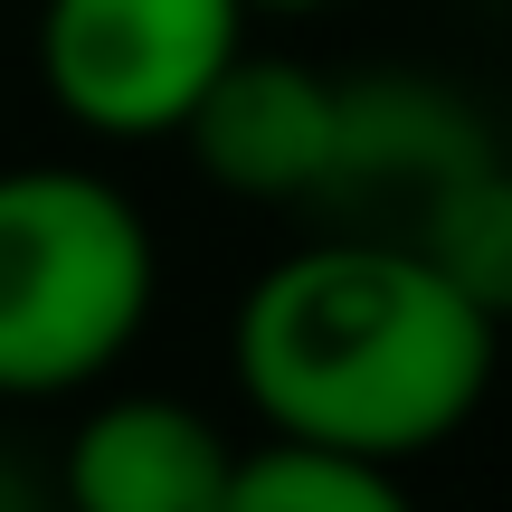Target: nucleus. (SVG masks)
Here are the masks:
<instances>
[{
  "label": "nucleus",
  "mask_w": 512,
  "mask_h": 512,
  "mask_svg": "<svg viewBox=\"0 0 512 512\" xmlns=\"http://www.w3.org/2000/svg\"><path fill=\"white\" fill-rule=\"evenodd\" d=\"M494 313L418 247L332 238L266 266L238 304V389L275 437L399 465L446 446L494 389Z\"/></svg>",
  "instance_id": "obj_1"
},
{
  "label": "nucleus",
  "mask_w": 512,
  "mask_h": 512,
  "mask_svg": "<svg viewBox=\"0 0 512 512\" xmlns=\"http://www.w3.org/2000/svg\"><path fill=\"white\" fill-rule=\"evenodd\" d=\"M152 313V228L95 171H0V389L57 399Z\"/></svg>",
  "instance_id": "obj_2"
},
{
  "label": "nucleus",
  "mask_w": 512,
  "mask_h": 512,
  "mask_svg": "<svg viewBox=\"0 0 512 512\" xmlns=\"http://www.w3.org/2000/svg\"><path fill=\"white\" fill-rule=\"evenodd\" d=\"M247 48V0H48L38 76L57 114L114 143L181 133L209 76Z\"/></svg>",
  "instance_id": "obj_3"
},
{
  "label": "nucleus",
  "mask_w": 512,
  "mask_h": 512,
  "mask_svg": "<svg viewBox=\"0 0 512 512\" xmlns=\"http://www.w3.org/2000/svg\"><path fill=\"white\" fill-rule=\"evenodd\" d=\"M484 152H494V133L446 86H427V76H351L342 124H332V171H323L313 209L351 219V238H408V219L456 171H475Z\"/></svg>",
  "instance_id": "obj_4"
},
{
  "label": "nucleus",
  "mask_w": 512,
  "mask_h": 512,
  "mask_svg": "<svg viewBox=\"0 0 512 512\" xmlns=\"http://www.w3.org/2000/svg\"><path fill=\"white\" fill-rule=\"evenodd\" d=\"M332 124H342V76L275 48H238L209 76V95L181 114V143L228 200L313 209L332 171Z\"/></svg>",
  "instance_id": "obj_5"
},
{
  "label": "nucleus",
  "mask_w": 512,
  "mask_h": 512,
  "mask_svg": "<svg viewBox=\"0 0 512 512\" xmlns=\"http://www.w3.org/2000/svg\"><path fill=\"white\" fill-rule=\"evenodd\" d=\"M238 446L181 399H105L67 437L57 503L67 512H219Z\"/></svg>",
  "instance_id": "obj_6"
},
{
  "label": "nucleus",
  "mask_w": 512,
  "mask_h": 512,
  "mask_svg": "<svg viewBox=\"0 0 512 512\" xmlns=\"http://www.w3.org/2000/svg\"><path fill=\"white\" fill-rule=\"evenodd\" d=\"M399 247H418L475 313L512 323V162H503V152H484L475 171H456V181L408 219Z\"/></svg>",
  "instance_id": "obj_7"
},
{
  "label": "nucleus",
  "mask_w": 512,
  "mask_h": 512,
  "mask_svg": "<svg viewBox=\"0 0 512 512\" xmlns=\"http://www.w3.org/2000/svg\"><path fill=\"white\" fill-rule=\"evenodd\" d=\"M219 512H418L399 494V475L342 446H304V437H266L256 456H238Z\"/></svg>",
  "instance_id": "obj_8"
},
{
  "label": "nucleus",
  "mask_w": 512,
  "mask_h": 512,
  "mask_svg": "<svg viewBox=\"0 0 512 512\" xmlns=\"http://www.w3.org/2000/svg\"><path fill=\"white\" fill-rule=\"evenodd\" d=\"M0 512H67V503H57V494H48V484H38L19 456H0Z\"/></svg>",
  "instance_id": "obj_9"
},
{
  "label": "nucleus",
  "mask_w": 512,
  "mask_h": 512,
  "mask_svg": "<svg viewBox=\"0 0 512 512\" xmlns=\"http://www.w3.org/2000/svg\"><path fill=\"white\" fill-rule=\"evenodd\" d=\"M247 10H313V0H247Z\"/></svg>",
  "instance_id": "obj_10"
}]
</instances>
